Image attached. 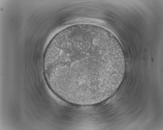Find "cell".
<instances>
[{
	"label": "cell",
	"instance_id": "1",
	"mask_svg": "<svg viewBox=\"0 0 163 130\" xmlns=\"http://www.w3.org/2000/svg\"><path fill=\"white\" fill-rule=\"evenodd\" d=\"M48 58L54 79L74 87L101 83L110 70L106 43L94 29L79 27L59 33L50 43Z\"/></svg>",
	"mask_w": 163,
	"mask_h": 130
}]
</instances>
